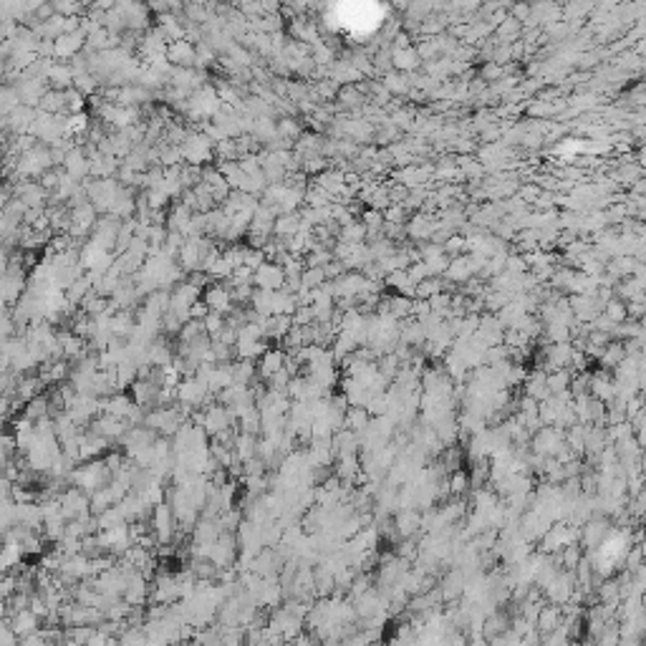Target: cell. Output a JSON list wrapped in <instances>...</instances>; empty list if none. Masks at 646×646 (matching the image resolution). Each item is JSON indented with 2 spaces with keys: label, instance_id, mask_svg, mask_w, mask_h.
Instances as JSON below:
<instances>
[{
  "label": "cell",
  "instance_id": "cell-2",
  "mask_svg": "<svg viewBox=\"0 0 646 646\" xmlns=\"http://www.w3.org/2000/svg\"><path fill=\"white\" fill-rule=\"evenodd\" d=\"M253 283L257 285V290H283V283H285V273L278 263L273 260H265L253 270Z\"/></svg>",
  "mask_w": 646,
  "mask_h": 646
},
{
  "label": "cell",
  "instance_id": "cell-4",
  "mask_svg": "<svg viewBox=\"0 0 646 646\" xmlns=\"http://www.w3.org/2000/svg\"><path fill=\"white\" fill-rule=\"evenodd\" d=\"M205 306H208L210 314H220V316H227L235 311V301H232V293L227 285H222V283H217V285H210L208 290H205Z\"/></svg>",
  "mask_w": 646,
  "mask_h": 646
},
{
  "label": "cell",
  "instance_id": "cell-1",
  "mask_svg": "<svg viewBox=\"0 0 646 646\" xmlns=\"http://www.w3.org/2000/svg\"><path fill=\"white\" fill-rule=\"evenodd\" d=\"M175 513H172L170 502H159V505H154L152 508V520H149V530L152 535L157 538V543H170L172 535H175Z\"/></svg>",
  "mask_w": 646,
  "mask_h": 646
},
{
  "label": "cell",
  "instance_id": "cell-5",
  "mask_svg": "<svg viewBox=\"0 0 646 646\" xmlns=\"http://www.w3.org/2000/svg\"><path fill=\"white\" fill-rule=\"evenodd\" d=\"M285 366V354L281 349H265V354L260 356V366H257V374L263 379H270L273 374Z\"/></svg>",
  "mask_w": 646,
  "mask_h": 646
},
{
  "label": "cell",
  "instance_id": "cell-6",
  "mask_svg": "<svg viewBox=\"0 0 646 646\" xmlns=\"http://www.w3.org/2000/svg\"><path fill=\"white\" fill-rule=\"evenodd\" d=\"M391 61H394V69L404 71V74H409V71L419 69V53H417V48H394L391 51Z\"/></svg>",
  "mask_w": 646,
  "mask_h": 646
},
{
  "label": "cell",
  "instance_id": "cell-3",
  "mask_svg": "<svg viewBox=\"0 0 646 646\" xmlns=\"http://www.w3.org/2000/svg\"><path fill=\"white\" fill-rule=\"evenodd\" d=\"M164 58L175 66V69H195V43L192 41H187V38H182V41H172V43H167V53H164Z\"/></svg>",
  "mask_w": 646,
  "mask_h": 646
}]
</instances>
